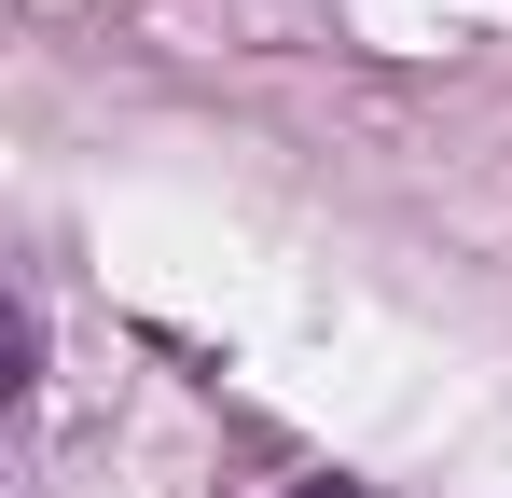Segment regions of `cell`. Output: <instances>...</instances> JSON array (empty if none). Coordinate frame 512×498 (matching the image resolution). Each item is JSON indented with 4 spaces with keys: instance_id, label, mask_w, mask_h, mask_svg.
Wrapping results in <instances>:
<instances>
[{
    "instance_id": "obj_1",
    "label": "cell",
    "mask_w": 512,
    "mask_h": 498,
    "mask_svg": "<svg viewBox=\"0 0 512 498\" xmlns=\"http://www.w3.org/2000/svg\"><path fill=\"white\" fill-rule=\"evenodd\" d=\"M305 498H360V485H305Z\"/></svg>"
}]
</instances>
